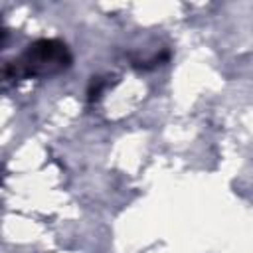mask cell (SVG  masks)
<instances>
[{"instance_id": "7a4b0ae2", "label": "cell", "mask_w": 253, "mask_h": 253, "mask_svg": "<svg viewBox=\"0 0 253 253\" xmlns=\"http://www.w3.org/2000/svg\"><path fill=\"white\" fill-rule=\"evenodd\" d=\"M103 89H105V81H103L101 77H93V81H91V85H89V91H87V95H89V97H87L89 103L97 101V99L101 97Z\"/></svg>"}, {"instance_id": "6da1fadb", "label": "cell", "mask_w": 253, "mask_h": 253, "mask_svg": "<svg viewBox=\"0 0 253 253\" xmlns=\"http://www.w3.org/2000/svg\"><path fill=\"white\" fill-rule=\"evenodd\" d=\"M71 63V53L65 47V43L57 40H38L34 42L26 53L4 67L6 79H18V77H36V75H51L57 73Z\"/></svg>"}]
</instances>
